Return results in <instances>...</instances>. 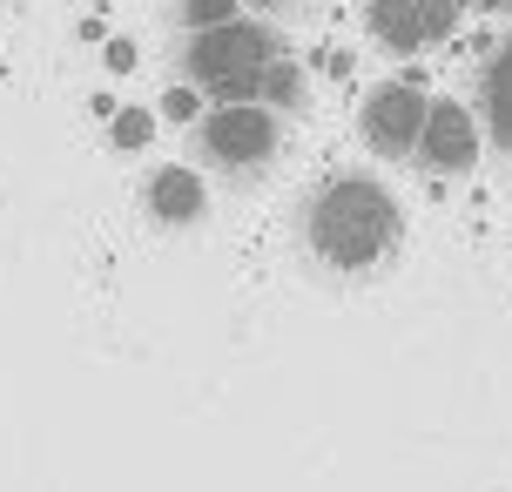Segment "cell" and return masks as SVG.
Masks as SVG:
<instances>
[{"label":"cell","instance_id":"15","mask_svg":"<svg viewBox=\"0 0 512 492\" xmlns=\"http://www.w3.org/2000/svg\"><path fill=\"white\" fill-rule=\"evenodd\" d=\"M236 7H243V14H256V21H263V14H270V7H277V0H236Z\"/></svg>","mask_w":512,"mask_h":492},{"label":"cell","instance_id":"7","mask_svg":"<svg viewBox=\"0 0 512 492\" xmlns=\"http://www.w3.org/2000/svg\"><path fill=\"white\" fill-rule=\"evenodd\" d=\"M364 27L384 54H425V27H418V0H364Z\"/></svg>","mask_w":512,"mask_h":492},{"label":"cell","instance_id":"3","mask_svg":"<svg viewBox=\"0 0 512 492\" xmlns=\"http://www.w3.org/2000/svg\"><path fill=\"white\" fill-rule=\"evenodd\" d=\"M203 149L216 169H263L277 156V115L263 102H216L203 115Z\"/></svg>","mask_w":512,"mask_h":492},{"label":"cell","instance_id":"16","mask_svg":"<svg viewBox=\"0 0 512 492\" xmlns=\"http://www.w3.org/2000/svg\"><path fill=\"white\" fill-rule=\"evenodd\" d=\"M479 7H492V14H512V0H479Z\"/></svg>","mask_w":512,"mask_h":492},{"label":"cell","instance_id":"8","mask_svg":"<svg viewBox=\"0 0 512 492\" xmlns=\"http://www.w3.org/2000/svg\"><path fill=\"white\" fill-rule=\"evenodd\" d=\"M479 108H486L492 142L512 156V34L486 54V75H479Z\"/></svg>","mask_w":512,"mask_h":492},{"label":"cell","instance_id":"5","mask_svg":"<svg viewBox=\"0 0 512 492\" xmlns=\"http://www.w3.org/2000/svg\"><path fill=\"white\" fill-rule=\"evenodd\" d=\"M411 156L425 162L432 176H472V169H479V122H472V108L465 102H432Z\"/></svg>","mask_w":512,"mask_h":492},{"label":"cell","instance_id":"13","mask_svg":"<svg viewBox=\"0 0 512 492\" xmlns=\"http://www.w3.org/2000/svg\"><path fill=\"white\" fill-rule=\"evenodd\" d=\"M162 115L169 122H203V88L196 81H169L162 88Z\"/></svg>","mask_w":512,"mask_h":492},{"label":"cell","instance_id":"11","mask_svg":"<svg viewBox=\"0 0 512 492\" xmlns=\"http://www.w3.org/2000/svg\"><path fill=\"white\" fill-rule=\"evenodd\" d=\"M243 7L236 0H182V27L189 34H216V27H230Z\"/></svg>","mask_w":512,"mask_h":492},{"label":"cell","instance_id":"6","mask_svg":"<svg viewBox=\"0 0 512 492\" xmlns=\"http://www.w3.org/2000/svg\"><path fill=\"white\" fill-rule=\"evenodd\" d=\"M142 203H149L155 223H203L209 216V189L196 169H182V162H162L149 182H142Z\"/></svg>","mask_w":512,"mask_h":492},{"label":"cell","instance_id":"9","mask_svg":"<svg viewBox=\"0 0 512 492\" xmlns=\"http://www.w3.org/2000/svg\"><path fill=\"white\" fill-rule=\"evenodd\" d=\"M256 102L270 108V115H277V108H304V68H297V61H270V68L256 75Z\"/></svg>","mask_w":512,"mask_h":492},{"label":"cell","instance_id":"2","mask_svg":"<svg viewBox=\"0 0 512 492\" xmlns=\"http://www.w3.org/2000/svg\"><path fill=\"white\" fill-rule=\"evenodd\" d=\"M283 61V34L270 21H256V14H236L230 27H216V34H196L189 48H182V68L196 88L209 95H223V102H256V75Z\"/></svg>","mask_w":512,"mask_h":492},{"label":"cell","instance_id":"1","mask_svg":"<svg viewBox=\"0 0 512 492\" xmlns=\"http://www.w3.org/2000/svg\"><path fill=\"white\" fill-rule=\"evenodd\" d=\"M310 250L331 270H371L398 243V203L378 176H331L304 209Z\"/></svg>","mask_w":512,"mask_h":492},{"label":"cell","instance_id":"10","mask_svg":"<svg viewBox=\"0 0 512 492\" xmlns=\"http://www.w3.org/2000/svg\"><path fill=\"white\" fill-rule=\"evenodd\" d=\"M465 21V0H418V27H425V48H438V41H452Z\"/></svg>","mask_w":512,"mask_h":492},{"label":"cell","instance_id":"12","mask_svg":"<svg viewBox=\"0 0 512 492\" xmlns=\"http://www.w3.org/2000/svg\"><path fill=\"white\" fill-rule=\"evenodd\" d=\"M108 135H115V149H149L155 115H149V108H122V115L108 122Z\"/></svg>","mask_w":512,"mask_h":492},{"label":"cell","instance_id":"14","mask_svg":"<svg viewBox=\"0 0 512 492\" xmlns=\"http://www.w3.org/2000/svg\"><path fill=\"white\" fill-rule=\"evenodd\" d=\"M102 61H108V75H128V68L142 61V48H135L128 34H108V41H102Z\"/></svg>","mask_w":512,"mask_h":492},{"label":"cell","instance_id":"4","mask_svg":"<svg viewBox=\"0 0 512 492\" xmlns=\"http://www.w3.org/2000/svg\"><path fill=\"white\" fill-rule=\"evenodd\" d=\"M425 81L418 75H398L364 95V142L378 156H411L418 149V129H425Z\"/></svg>","mask_w":512,"mask_h":492}]
</instances>
